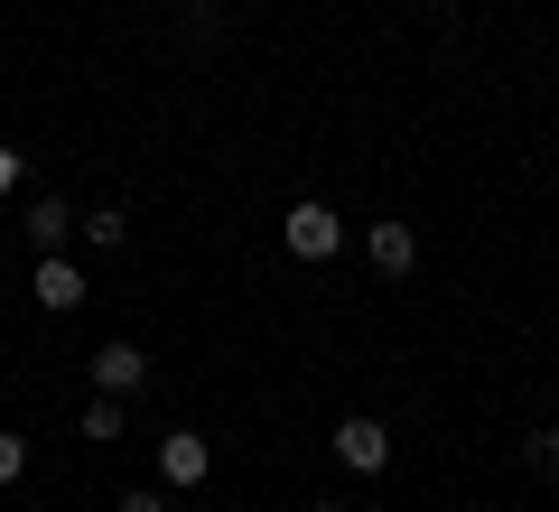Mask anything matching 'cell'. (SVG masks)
Masks as SVG:
<instances>
[{
  "mask_svg": "<svg viewBox=\"0 0 559 512\" xmlns=\"http://www.w3.org/2000/svg\"><path fill=\"white\" fill-rule=\"evenodd\" d=\"M20 475H28V438L0 429V485H20Z\"/></svg>",
  "mask_w": 559,
  "mask_h": 512,
  "instance_id": "11",
  "label": "cell"
},
{
  "mask_svg": "<svg viewBox=\"0 0 559 512\" xmlns=\"http://www.w3.org/2000/svg\"><path fill=\"white\" fill-rule=\"evenodd\" d=\"M522 456H532V475H550V485H559V429H532V438H522Z\"/></svg>",
  "mask_w": 559,
  "mask_h": 512,
  "instance_id": "10",
  "label": "cell"
},
{
  "mask_svg": "<svg viewBox=\"0 0 559 512\" xmlns=\"http://www.w3.org/2000/svg\"><path fill=\"white\" fill-rule=\"evenodd\" d=\"M75 234L94 242V252H121V242H131V215H121V205H94V215H75Z\"/></svg>",
  "mask_w": 559,
  "mask_h": 512,
  "instance_id": "8",
  "label": "cell"
},
{
  "mask_svg": "<svg viewBox=\"0 0 559 512\" xmlns=\"http://www.w3.org/2000/svg\"><path fill=\"white\" fill-rule=\"evenodd\" d=\"M0 234H10V215H0Z\"/></svg>",
  "mask_w": 559,
  "mask_h": 512,
  "instance_id": "15",
  "label": "cell"
},
{
  "mask_svg": "<svg viewBox=\"0 0 559 512\" xmlns=\"http://www.w3.org/2000/svg\"><path fill=\"white\" fill-rule=\"evenodd\" d=\"M20 234L38 242V252H66V242H75V205H66V197H38V205H20Z\"/></svg>",
  "mask_w": 559,
  "mask_h": 512,
  "instance_id": "5",
  "label": "cell"
},
{
  "mask_svg": "<svg viewBox=\"0 0 559 512\" xmlns=\"http://www.w3.org/2000/svg\"><path fill=\"white\" fill-rule=\"evenodd\" d=\"M121 419H131V410H121L112 392H94V401H84V438H94V448H103V438H121Z\"/></svg>",
  "mask_w": 559,
  "mask_h": 512,
  "instance_id": "9",
  "label": "cell"
},
{
  "mask_svg": "<svg viewBox=\"0 0 559 512\" xmlns=\"http://www.w3.org/2000/svg\"><path fill=\"white\" fill-rule=\"evenodd\" d=\"M308 512H345V503H308Z\"/></svg>",
  "mask_w": 559,
  "mask_h": 512,
  "instance_id": "14",
  "label": "cell"
},
{
  "mask_svg": "<svg viewBox=\"0 0 559 512\" xmlns=\"http://www.w3.org/2000/svg\"><path fill=\"white\" fill-rule=\"evenodd\" d=\"M429 10H439V0H429Z\"/></svg>",
  "mask_w": 559,
  "mask_h": 512,
  "instance_id": "16",
  "label": "cell"
},
{
  "mask_svg": "<svg viewBox=\"0 0 559 512\" xmlns=\"http://www.w3.org/2000/svg\"><path fill=\"white\" fill-rule=\"evenodd\" d=\"M94 392H112V401H140V382H150V355H140L131 335H112V345H94Z\"/></svg>",
  "mask_w": 559,
  "mask_h": 512,
  "instance_id": "2",
  "label": "cell"
},
{
  "mask_svg": "<svg viewBox=\"0 0 559 512\" xmlns=\"http://www.w3.org/2000/svg\"><path fill=\"white\" fill-rule=\"evenodd\" d=\"M364 252H373V271H382V279H411L419 234H411V224H373V234H364Z\"/></svg>",
  "mask_w": 559,
  "mask_h": 512,
  "instance_id": "6",
  "label": "cell"
},
{
  "mask_svg": "<svg viewBox=\"0 0 559 512\" xmlns=\"http://www.w3.org/2000/svg\"><path fill=\"white\" fill-rule=\"evenodd\" d=\"M121 512H168V503H159L150 485H131V493H121Z\"/></svg>",
  "mask_w": 559,
  "mask_h": 512,
  "instance_id": "13",
  "label": "cell"
},
{
  "mask_svg": "<svg viewBox=\"0 0 559 512\" xmlns=\"http://www.w3.org/2000/svg\"><path fill=\"white\" fill-rule=\"evenodd\" d=\"M20 178H28V158H20V150H0V197H10Z\"/></svg>",
  "mask_w": 559,
  "mask_h": 512,
  "instance_id": "12",
  "label": "cell"
},
{
  "mask_svg": "<svg viewBox=\"0 0 559 512\" xmlns=\"http://www.w3.org/2000/svg\"><path fill=\"white\" fill-rule=\"evenodd\" d=\"M205 456H215V448H205L197 429H168L159 438V475H168V485H205Z\"/></svg>",
  "mask_w": 559,
  "mask_h": 512,
  "instance_id": "7",
  "label": "cell"
},
{
  "mask_svg": "<svg viewBox=\"0 0 559 512\" xmlns=\"http://www.w3.org/2000/svg\"><path fill=\"white\" fill-rule=\"evenodd\" d=\"M280 242H289L299 261H336L345 252V215H336V205H318V197H299L289 215H280Z\"/></svg>",
  "mask_w": 559,
  "mask_h": 512,
  "instance_id": "1",
  "label": "cell"
},
{
  "mask_svg": "<svg viewBox=\"0 0 559 512\" xmlns=\"http://www.w3.org/2000/svg\"><path fill=\"white\" fill-rule=\"evenodd\" d=\"M336 466L382 475V466H392V429H382V419H336Z\"/></svg>",
  "mask_w": 559,
  "mask_h": 512,
  "instance_id": "4",
  "label": "cell"
},
{
  "mask_svg": "<svg viewBox=\"0 0 559 512\" xmlns=\"http://www.w3.org/2000/svg\"><path fill=\"white\" fill-rule=\"evenodd\" d=\"M28 298H38L47 317H66V308H84L94 289H84V271H75L66 252H38V271H28Z\"/></svg>",
  "mask_w": 559,
  "mask_h": 512,
  "instance_id": "3",
  "label": "cell"
}]
</instances>
